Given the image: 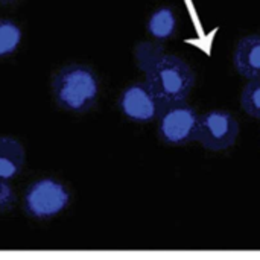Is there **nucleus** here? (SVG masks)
Returning a JSON list of instances; mask_svg holds the SVG:
<instances>
[{"instance_id": "obj_1", "label": "nucleus", "mask_w": 260, "mask_h": 260, "mask_svg": "<svg viewBox=\"0 0 260 260\" xmlns=\"http://www.w3.org/2000/svg\"><path fill=\"white\" fill-rule=\"evenodd\" d=\"M101 91L96 72L85 64H69L59 69L52 79L55 102L73 114H84L94 107Z\"/></svg>"}, {"instance_id": "obj_2", "label": "nucleus", "mask_w": 260, "mask_h": 260, "mask_svg": "<svg viewBox=\"0 0 260 260\" xmlns=\"http://www.w3.org/2000/svg\"><path fill=\"white\" fill-rule=\"evenodd\" d=\"M145 81L166 104L186 101L195 87V72L180 56L165 53L146 73Z\"/></svg>"}, {"instance_id": "obj_3", "label": "nucleus", "mask_w": 260, "mask_h": 260, "mask_svg": "<svg viewBox=\"0 0 260 260\" xmlns=\"http://www.w3.org/2000/svg\"><path fill=\"white\" fill-rule=\"evenodd\" d=\"M157 122L158 137L165 145L184 146L197 142L200 114L186 101L166 104Z\"/></svg>"}, {"instance_id": "obj_4", "label": "nucleus", "mask_w": 260, "mask_h": 260, "mask_svg": "<svg viewBox=\"0 0 260 260\" xmlns=\"http://www.w3.org/2000/svg\"><path fill=\"white\" fill-rule=\"evenodd\" d=\"M70 192L56 178L34 181L24 193V210L30 218L50 219L62 213L70 204Z\"/></svg>"}, {"instance_id": "obj_5", "label": "nucleus", "mask_w": 260, "mask_h": 260, "mask_svg": "<svg viewBox=\"0 0 260 260\" xmlns=\"http://www.w3.org/2000/svg\"><path fill=\"white\" fill-rule=\"evenodd\" d=\"M241 133L236 117L225 110H210L200 114L197 142L207 151L222 152L230 149Z\"/></svg>"}, {"instance_id": "obj_6", "label": "nucleus", "mask_w": 260, "mask_h": 260, "mask_svg": "<svg viewBox=\"0 0 260 260\" xmlns=\"http://www.w3.org/2000/svg\"><path fill=\"white\" fill-rule=\"evenodd\" d=\"M166 102H163L146 81L133 82L125 87L117 99L123 117L134 123H151L158 120Z\"/></svg>"}, {"instance_id": "obj_7", "label": "nucleus", "mask_w": 260, "mask_h": 260, "mask_svg": "<svg viewBox=\"0 0 260 260\" xmlns=\"http://www.w3.org/2000/svg\"><path fill=\"white\" fill-rule=\"evenodd\" d=\"M235 70L245 79L260 78V34L241 38L233 52Z\"/></svg>"}, {"instance_id": "obj_8", "label": "nucleus", "mask_w": 260, "mask_h": 260, "mask_svg": "<svg viewBox=\"0 0 260 260\" xmlns=\"http://www.w3.org/2000/svg\"><path fill=\"white\" fill-rule=\"evenodd\" d=\"M178 26L180 20L175 8L171 5H163L151 12L146 23V30L152 40L163 43L175 37Z\"/></svg>"}, {"instance_id": "obj_9", "label": "nucleus", "mask_w": 260, "mask_h": 260, "mask_svg": "<svg viewBox=\"0 0 260 260\" xmlns=\"http://www.w3.org/2000/svg\"><path fill=\"white\" fill-rule=\"evenodd\" d=\"M26 152L23 145L9 136H0V180H14L23 169Z\"/></svg>"}, {"instance_id": "obj_10", "label": "nucleus", "mask_w": 260, "mask_h": 260, "mask_svg": "<svg viewBox=\"0 0 260 260\" xmlns=\"http://www.w3.org/2000/svg\"><path fill=\"white\" fill-rule=\"evenodd\" d=\"M165 53L160 41H140L134 47V61L137 69L146 73Z\"/></svg>"}, {"instance_id": "obj_11", "label": "nucleus", "mask_w": 260, "mask_h": 260, "mask_svg": "<svg viewBox=\"0 0 260 260\" xmlns=\"http://www.w3.org/2000/svg\"><path fill=\"white\" fill-rule=\"evenodd\" d=\"M21 38V27L15 21L9 18H0V58L12 55L20 47Z\"/></svg>"}, {"instance_id": "obj_12", "label": "nucleus", "mask_w": 260, "mask_h": 260, "mask_svg": "<svg viewBox=\"0 0 260 260\" xmlns=\"http://www.w3.org/2000/svg\"><path fill=\"white\" fill-rule=\"evenodd\" d=\"M242 110L254 119H260V78L248 79L241 93Z\"/></svg>"}, {"instance_id": "obj_13", "label": "nucleus", "mask_w": 260, "mask_h": 260, "mask_svg": "<svg viewBox=\"0 0 260 260\" xmlns=\"http://www.w3.org/2000/svg\"><path fill=\"white\" fill-rule=\"evenodd\" d=\"M17 204V195L8 181L0 180V213L11 212Z\"/></svg>"}]
</instances>
